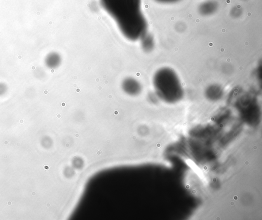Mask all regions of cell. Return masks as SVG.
Masks as SVG:
<instances>
[{
	"label": "cell",
	"mask_w": 262,
	"mask_h": 220,
	"mask_svg": "<svg viewBox=\"0 0 262 220\" xmlns=\"http://www.w3.org/2000/svg\"><path fill=\"white\" fill-rule=\"evenodd\" d=\"M100 2L126 39L136 41L147 34V24L142 12L141 0H100Z\"/></svg>",
	"instance_id": "1"
},
{
	"label": "cell",
	"mask_w": 262,
	"mask_h": 220,
	"mask_svg": "<svg viewBox=\"0 0 262 220\" xmlns=\"http://www.w3.org/2000/svg\"><path fill=\"white\" fill-rule=\"evenodd\" d=\"M153 82L156 95L165 102H177L183 97V88L180 79L172 69H159L154 74Z\"/></svg>",
	"instance_id": "2"
},
{
	"label": "cell",
	"mask_w": 262,
	"mask_h": 220,
	"mask_svg": "<svg viewBox=\"0 0 262 220\" xmlns=\"http://www.w3.org/2000/svg\"><path fill=\"white\" fill-rule=\"evenodd\" d=\"M124 93L130 96H136L140 94L142 90L141 83L135 78L129 77L124 78L121 85Z\"/></svg>",
	"instance_id": "3"
},
{
	"label": "cell",
	"mask_w": 262,
	"mask_h": 220,
	"mask_svg": "<svg viewBox=\"0 0 262 220\" xmlns=\"http://www.w3.org/2000/svg\"><path fill=\"white\" fill-rule=\"evenodd\" d=\"M142 49L145 52H150L154 47V40L152 35L147 33L140 39Z\"/></svg>",
	"instance_id": "4"
},
{
	"label": "cell",
	"mask_w": 262,
	"mask_h": 220,
	"mask_svg": "<svg viewBox=\"0 0 262 220\" xmlns=\"http://www.w3.org/2000/svg\"><path fill=\"white\" fill-rule=\"evenodd\" d=\"M217 5L213 1L204 2L200 6V13L204 16L213 14L217 9Z\"/></svg>",
	"instance_id": "5"
},
{
	"label": "cell",
	"mask_w": 262,
	"mask_h": 220,
	"mask_svg": "<svg viewBox=\"0 0 262 220\" xmlns=\"http://www.w3.org/2000/svg\"><path fill=\"white\" fill-rule=\"evenodd\" d=\"M61 58L59 54L52 53L49 55L47 58V64L51 68H56L61 64Z\"/></svg>",
	"instance_id": "6"
}]
</instances>
